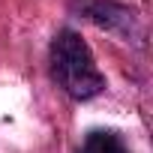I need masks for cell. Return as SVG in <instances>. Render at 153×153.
Masks as SVG:
<instances>
[{
	"instance_id": "obj_1",
	"label": "cell",
	"mask_w": 153,
	"mask_h": 153,
	"mask_svg": "<svg viewBox=\"0 0 153 153\" xmlns=\"http://www.w3.org/2000/svg\"><path fill=\"white\" fill-rule=\"evenodd\" d=\"M51 78L66 96L78 102L93 99L105 90V78L87 42L75 30H60L51 42Z\"/></svg>"
},
{
	"instance_id": "obj_2",
	"label": "cell",
	"mask_w": 153,
	"mask_h": 153,
	"mask_svg": "<svg viewBox=\"0 0 153 153\" xmlns=\"http://www.w3.org/2000/svg\"><path fill=\"white\" fill-rule=\"evenodd\" d=\"M78 153H132V150L126 147V141L117 132H111V129H93V132L84 135Z\"/></svg>"
}]
</instances>
